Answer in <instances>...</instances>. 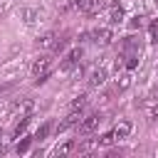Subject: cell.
<instances>
[{"instance_id": "7", "label": "cell", "mask_w": 158, "mask_h": 158, "mask_svg": "<svg viewBox=\"0 0 158 158\" xmlns=\"http://www.w3.org/2000/svg\"><path fill=\"white\" fill-rule=\"evenodd\" d=\"M143 114L148 118H158V96H148L143 101Z\"/></svg>"}, {"instance_id": "23", "label": "cell", "mask_w": 158, "mask_h": 158, "mask_svg": "<svg viewBox=\"0 0 158 158\" xmlns=\"http://www.w3.org/2000/svg\"><path fill=\"white\" fill-rule=\"evenodd\" d=\"M151 40H153V42H158V20L151 25Z\"/></svg>"}, {"instance_id": "22", "label": "cell", "mask_w": 158, "mask_h": 158, "mask_svg": "<svg viewBox=\"0 0 158 158\" xmlns=\"http://www.w3.org/2000/svg\"><path fill=\"white\" fill-rule=\"evenodd\" d=\"M67 44H69V40H57V42L52 44V49H54V54H59V52H62V49H64Z\"/></svg>"}, {"instance_id": "4", "label": "cell", "mask_w": 158, "mask_h": 158, "mask_svg": "<svg viewBox=\"0 0 158 158\" xmlns=\"http://www.w3.org/2000/svg\"><path fill=\"white\" fill-rule=\"evenodd\" d=\"M79 59H81V47H74V49L64 57V62H62V72H64V74H69V72L77 67V62H79Z\"/></svg>"}, {"instance_id": "18", "label": "cell", "mask_w": 158, "mask_h": 158, "mask_svg": "<svg viewBox=\"0 0 158 158\" xmlns=\"http://www.w3.org/2000/svg\"><path fill=\"white\" fill-rule=\"evenodd\" d=\"M15 86H17V81H5V84H0V99H5L7 94H12Z\"/></svg>"}, {"instance_id": "3", "label": "cell", "mask_w": 158, "mask_h": 158, "mask_svg": "<svg viewBox=\"0 0 158 158\" xmlns=\"http://www.w3.org/2000/svg\"><path fill=\"white\" fill-rule=\"evenodd\" d=\"M89 37H91V42H94V44L106 47V44L111 42V37H114V35H111V30H109V27H96V30H91V35H89Z\"/></svg>"}, {"instance_id": "12", "label": "cell", "mask_w": 158, "mask_h": 158, "mask_svg": "<svg viewBox=\"0 0 158 158\" xmlns=\"http://www.w3.org/2000/svg\"><path fill=\"white\" fill-rule=\"evenodd\" d=\"M32 109H35V101H32V99H22V101L17 104V118H20V116H30Z\"/></svg>"}, {"instance_id": "19", "label": "cell", "mask_w": 158, "mask_h": 158, "mask_svg": "<svg viewBox=\"0 0 158 158\" xmlns=\"http://www.w3.org/2000/svg\"><path fill=\"white\" fill-rule=\"evenodd\" d=\"M49 44H54V32H47L37 40V47H49Z\"/></svg>"}, {"instance_id": "15", "label": "cell", "mask_w": 158, "mask_h": 158, "mask_svg": "<svg viewBox=\"0 0 158 158\" xmlns=\"http://www.w3.org/2000/svg\"><path fill=\"white\" fill-rule=\"evenodd\" d=\"M86 101H89V96H86V94H79V96L69 104V111H81V109L86 106Z\"/></svg>"}, {"instance_id": "16", "label": "cell", "mask_w": 158, "mask_h": 158, "mask_svg": "<svg viewBox=\"0 0 158 158\" xmlns=\"http://www.w3.org/2000/svg\"><path fill=\"white\" fill-rule=\"evenodd\" d=\"M49 131H52V121H44V123L37 128L35 138H37V141H42V138H47V136H49Z\"/></svg>"}, {"instance_id": "6", "label": "cell", "mask_w": 158, "mask_h": 158, "mask_svg": "<svg viewBox=\"0 0 158 158\" xmlns=\"http://www.w3.org/2000/svg\"><path fill=\"white\" fill-rule=\"evenodd\" d=\"M20 20L25 25H35L40 20V10L37 7H20Z\"/></svg>"}, {"instance_id": "25", "label": "cell", "mask_w": 158, "mask_h": 158, "mask_svg": "<svg viewBox=\"0 0 158 158\" xmlns=\"http://www.w3.org/2000/svg\"><path fill=\"white\" fill-rule=\"evenodd\" d=\"M156 7H158V0H156Z\"/></svg>"}, {"instance_id": "20", "label": "cell", "mask_w": 158, "mask_h": 158, "mask_svg": "<svg viewBox=\"0 0 158 158\" xmlns=\"http://www.w3.org/2000/svg\"><path fill=\"white\" fill-rule=\"evenodd\" d=\"M72 5L77 10H91L94 7V0H72Z\"/></svg>"}, {"instance_id": "17", "label": "cell", "mask_w": 158, "mask_h": 158, "mask_svg": "<svg viewBox=\"0 0 158 158\" xmlns=\"http://www.w3.org/2000/svg\"><path fill=\"white\" fill-rule=\"evenodd\" d=\"M121 20H123V10H121V7H114V10L109 12V22H111V25H118Z\"/></svg>"}, {"instance_id": "13", "label": "cell", "mask_w": 158, "mask_h": 158, "mask_svg": "<svg viewBox=\"0 0 158 158\" xmlns=\"http://www.w3.org/2000/svg\"><path fill=\"white\" fill-rule=\"evenodd\" d=\"M123 52L126 54H138L141 52V44L136 42V37H126L123 40Z\"/></svg>"}, {"instance_id": "10", "label": "cell", "mask_w": 158, "mask_h": 158, "mask_svg": "<svg viewBox=\"0 0 158 158\" xmlns=\"http://www.w3.org/2000/svg\"><path fill=\"white\" fill-rule=\"evenodd\" d=\"M81 121V111H69V116L59 123V131H67L69 126H74V123H79Z\"/></svg>"}, {"instance_id": "5", "label": "cell", "mask_w": 158, "mask_h": 158, "mask_svg": "<svg viewBox=\"0 0 158 158\" xmlns=\"http://www.w3.org/2000/svg\"><path fill=\"white\" fill-rule=\"evenodd\" d=\"M131 131H133V123H131V121H118V123L114 126L111 136H114V141H123V138L131 136Z\"/></svg>"}, {"instance_id": "24", "label": "cell", "mask_w": 158, "mask_h": 158, "mask_svg": "<svg viewBox=\"0 0 158 158\" xmlns=\"http://www.w3.org/2000/svg\"><path fill=\"white\" fill-rule=\"evenodd\" d=\"M5 151H7V143H0V156H2Z\"/></svg>"}, {"instance_id": "9", "label": "cell", "mask_w": 158, "mask_h": 158, "mask_svg": "<svg viewBox=\"0 0 158 158\" xmlns=\"http://www.w3.org/2000/svg\"><path fill=\"white\" fill-rule=\"evenodd\" d=\"M74 148H77V143H74V138H69V141L57 143V146L52 148V153H54V156H67V153H72Z\"/></svg>"}, {"instance_id": "8", "label": "cell", "mask_w": 158, "mask_h": 158, "mask_svg": "<svg viewBox=\"0 0 158 158\" xmlns=\"http://www.w3.org/2000/svg\"><path fill=\"white\" fill-rule=\"evenodd\" d=\"M104 81H106V69H104V67H99V69H94V72L89 74V86H91V89L101 86Z\"/></svg>"}, {"instance_id": "26", "label": "cell", "mask_w": 158, "mask_h": 158, "mask_svg": "<svg viewBox=\"0 0 158 158\" xmlns=\"http://www.w3.org/2000/svg\"><path fill=\"white\" fill-rule=\"evenodd\" d=\"M0 136H2V128H0Z\"/></svg>"}, {"instance_id": "11", "label": "cell", "mask_w": 158, "mask_h": 158, "mask_svg": "<svg viewBox=\"0 0 158 158\" xmlns=\"http://www.w3.org/2000/svg\"><path fill=\"white\" fill-rule=\"evenodd\" d=\"M30 121H32V114H30V116H20V118H17V123H15V131H12V136H15V138H20V136L25 133V128L30 126Z\"/></svg>"}, {"instance_id": "1", "label": "cell", "mask_w": 158, "mask_h": 158, "mask_svg": "<svg viewBox=\"0 0 158 158\" xmlns=\"http://www.w3.org/2000/svg\"><path fill=\"white\" fill-rule=\"evenodd\" d=\"M52 64H54V57H52V54H42L40 59H35V64H32V77L37 79V84H42V81L49 77Z\"/></svg>"}, {"instance_id": "2", "label": "cell", "mask_w": 158, "mask_h": 158, "mask_svg": "<svg viewBox=\"0 0 158 158\" xmlns=\"http://www.w3.org/2000/svg\"><path fill=\"white\" fill-rule=\"evenodd\" d=\"M99 123H101V116H99V114H89L86 118L79 121V136H89V133H94V131L99 128Z\"/></svg>"}, {"instance_id": "21", "label": "cell", "mask_w": 158, "mask_h": 158, "mask_svg": "<svg viewBox=\"0 0 158 158\" xmlns=\"http://www.w3.org/2000/svg\"><path fill=\"white\" fill-rule=\"evenodd\" d=\"M30 143H32V138H22V141L17 143V153H27V151H30Z\"/></svg>"}, {"instance_id": "14", "label": "cell", "mask_w": 158, "mask_h": 158, "mask_svg": "<svg viewBox=\"0 0 158 158\" xmlns=\"http://www.w3.org/2000/svg\"><path fill=\"white\" fill-rule=\"evenodd\" d=\"M128 84H131V72L126 69V72H121V74H118V79H116V89H118V91H123V89H128Z\"/></svg>"}]
</instances>
